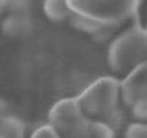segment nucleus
I'll list each match as a JSON object with an SVG mask.
<instances>
[{
  "label": "nucleus",
  "instance_id": "1",
  "mask_svg": "<svg viewBox=\"0 0 147 138\" xmlns=\"http://www.w3.org/2000/svg\"><path fill=\"white\" fill-rule=\"evenodd\" d=\"M66 2L73 14L106 29L135 18L141 5L136 0H67Z\"/></svg>",
  "mask_w": 147,
  "mask_h": 138
},
{
  "label": "nucleus",
  "instance_id": "2",
  "mask_svg": "<svg viewBox=\"0 0 147 138\" xmlns=\"http://www.w3.org/2000/svg\"><path fill=\"white\" fill-rule=\"evenodd\" d=\"M107 61L117 74H125L147 61V30L134 24L119 33L109 44Z\"/></svg>",
  "mask_w": 147,
  "mask_h": 138
},
{
  "label": "nucleus",
  "instance_id": "3",
  "mask_svg": "<svg viewBox=\"0 0 147 138\" xmlns=\"http://www.w3.org/2000/svg\"><path fill=\"white\" fill-rule=\"evenodd\" d=\"M86 117L103 120L119 108L121 80L112 76L95 79L77 96Z\"/></svg>",
  "mask_w": 147,
  "mask_h": 138
},
{
  "label": "nucleus",
  "instance_id": "4",
  "mask_svg": "<svg viewBox=\"0 0 147 138\" xmlns=\"http://www.w3.org/2000/svg\"><path fill=\"white\" fill-rule=\"evenodd\" d=\"M86 118L77 97L60 99L53 104L48 112V123L60 133H75Z\"/></svg>",
  "mask_w": 147,
  "mask_h": 138
},
{
  "label": "nucleus",
  "instance_id": "5",
  "mask_svg": "<svg viewBox=\"0 0 147 138\" xmlns=\"http://www.w3.org/2000/svg\"><path fill=\"white\" fill-rule=\"evenodd\" d=\"M147 97V61L137 64L121 79V99L130 108L137 99Z\"/></svg>",
  "mask_w": 147,
  "mask_h": 138
},
{
  "label": "nucleus",
  "instance_id": "6",
  "mask_svg": "<svg viewBox=\"0 0 147 138\" xmlns=\"http://www.w3.org/2000/svg\"><path fill=\"white\" fill-rule=\"evenodd\" d=\"M75 133L81 138H115L114 129L102 120L86 118Z\"/></svg>",
  "mask_w": 147,
  "mask_h": 138
},
{
  "label": "nucleus",
  "instance_id": "7",
  "mask_svg": "<svg viewBox=\"0 0 147 138\" xmlns=\"http://www.w3.org/2000/svg\"><path fill=\"white\" fill-rule=\"evenodd\" d=\"M26 127L21 119L13 115L0 118V136L4 138H24Z\"/></svg>",
  "mask_w": 147,
  "mask_h": 138
},
{
  "label": "nucleus",
  "instance_id": "8",
  "mask_svg": "<svg viewBox=\"0 0 147 138\" xmlns=\"http://www.w3.org/2000/svg\"><path fill=\"white\" fill-rule=\"evenodd\" d=\"M42 10L46 18L56 22L69 20L72 16L67 2L63 0H46L42 4Z\"/></svg>",
  "mask_w": 147,
  "mask_h": 138
},
{
  "label": "nucleus",
  "instance_id": "9",
  "mask_svg": "<svg viewBox=\"0 0 147 138\" xmlns=\"http://www.w3.org/2000/svg\"><path fill=\"white\" fill-rule=\"evenodd\" d=\"M70 21L72 23V25L77 29L78 30H80L82 32H85L87 34H92V35H96L98 34L100 32H102L106 30V28L100 26L96 23L86 20L85 18H82L80 16L75 15V14L72 13V16L70 17Z\"/></svg>",
  "mask_w": 147,
  "mask_h": 138
},
{
  "label": "nucleus",
  "instance_id": "10",
  "mask_svg": "<svg viewBox=\"0 0 147 138\" xmlns=\"http://www.w3.org/2000/svg\"><path fill=\"white\" fill-rule=\"evenodd\" d=\"M129 109L136 122H147V97L137 99Z\"/></svg>",
  "mask_w": 147,
  "mask_h": 138
},
{
  "label": "nucleus",
  "instance_id": "11",
  "mask_svg": "<svg viewBox=\"0 0 147 138\" xmlns=\"http://www.w3.org/2000/svg\"><path fill=\"white\" fill-rule=\"evenodd\" d=\"M29 138H62L61 133L50 123L41 124L34 129Z\"/></svg>",
  "mask_w": 147,
  "mask_h": 138
},
{
  "label": "nucleus",
  "instance_id": "12",
  "mask_svg": "<svg viewBox=\"0 0 147 138\" xmlns=\"http://www.w3.org/2000/svg\"><path fill=\"white\" fill-rule=\"evenodd\" d=\"M124 138H147V122H134L127 126Z\"/></svg>",
  "mask_w": 147,
  "mask_h": 138
},
{
  "label": "nucleus",
  "instance_id": "13",
  "mask_svg": "<svg viewBox=\"0 0 147 138\" xmlns=\"http://www.w3.org/2000/svg\"><path fill=\"white\" fill-rule=\"evenodd\" d=\"M6 110V104L2 99H0V118L4 116V112Z\"/></svg>",
  "mask_w": 147,
  "mask_h": 138
},
{
  "label": "nucleus",
  "instance_id": "14",
  "mask_svg": "<svg viewBox=\"0 0 147 138\" xmlns=\"http://www.w3.org/2000/svg\"><path fill=\"white\" fill-rule=\"evenodd\" d=\"M7 7V3L4 1H0V15H2V13L5 11V8Z\"/></svg>",
  "mask_w": 147,
  "mask_h": 138
},
{
  "label": "nucleus",
  "instance_id": "15",
  "mask_svg": "<svg viewBox=\"0 0 147 138\" xmlns=\"http://www.w3.org/2000/svg\"><path fill=\"white\" fill-rule=\"evenodd\" d=\"M145 28H146V30H147V24H146V26H145Z\"/></svg>",
  "mask_w": 147,
  "mask_h": 138
},
{
  "label": "nucleus",
  "instance_id": "16",
  "mask_svg": "<svg viewBox=\"0 0 147 138\" xmlns=\"http://www.w3.org/2000/svg\"><path fill=\"white\" fill-rule=\"evenodd\" d=\"M0 138H4V137H2V136H0Z\"/></svg>",
  "mask_w": 147,
  "mask_h": 138
}]
</instances>
